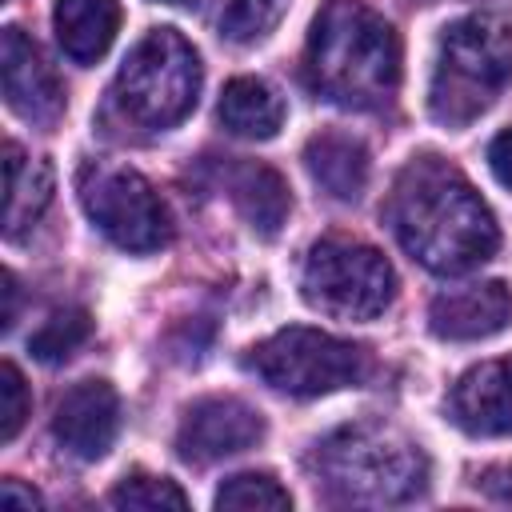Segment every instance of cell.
Segmentation results:
<instances>
[{
    "label": "cell",
    "mask_w": 512,
    "mask_h": 512,
    "mask_svg": "<svg viewBox=\"0 0 512 512\" xmlns=\"http://www.w3.org/2000/svg\"><path fill=\"white\" fill-rule=\"evenodd\" d=\"M388 224L404 252L428 272L460 276L484 264L496 244V220L460 168L440 156H412L388 196Z\"/></svg>",
    "instance_id": "1"
},
{
    "label": "cell",
    "mask_w": 512,
    "mask_h": 512,
    "mask_svg": "<svg viewBox=\"0 0 512 512\" xmlns=\"http://www.w3.org/2000/svg\"><path fill=\"white\" fill-rule=\"evenodd\" d=\"M312 88L340 108H380L400 84L396 28L360 0H328L304 48Z\"/></svg>",
    "instance_id": "2"
},
{
    "label": "cell",
    "mask_w": 512,
    "mask_h": 512,
    "mask_svg": "<svg viewBox=\"0 0 512 512\" xmlns=\"http://www.w3.org/2000/svg\"><path fill=\"white\" fill-rule=\"evenodd\" d=\"M316 472L340 504H404L424 492L420 444L384 424H348L316 444Z\"/></svg>",
    "instance_id": "3"
},
{
    "label": "cell",
    "mask_w": 512,
    "mask_h": 512,
    "mask_svg": "<svg viewBox=\"0 0 512 512\" xmlns=\"http://www.w3.org/2000/svg\"><path fill=\"white\" fill-rule=\"evenodd\" d=\"M512 80V24L500 16H464L444 28L428 88V108L440 124L464 128L496 104Z\"/></svg>",
    "instance_id": "4"
},
{
    "label": "cell",
    "mask_w": 512,
    "mask_h": 512,
    "mask_svg": "<svg viewBox=\"0 0 512 512\" xmlns=\"http://www.w3.org/2000/svg\"><path fill=\"white\" fill-rule=\"evenodd\" d=\"M200 56L176 28H152L120 64L112 100L140 128L180 124L200 96Z\"/></svg>",
    "instance_id": "5"
},
{
    "label": "cell",
    "mask_w": 512,
    "mask_h": 512,
    "mask_svg": "<svg viewBox=\"0 0 512 512\" xmlns=\"http://www.w3.org/2000/svg\"><path fill=\"white\" fill-rule=\"evenodd\" d=\"M244 368L256 372L268 388L288 392V396H324L348 384H360L372 368L368 348L340 340L320 328H280L268 340H260L248 356Z\"/></svg>",
    "instance_id": "6"
},
{
    "label": "cell",
    "mask_w": 512,
    "mask_h": 512,
    "mask_svg": "<svg viewBox=\"0 0 512 512\" xmlns=\"http://www.w3.org/2000/svg\"><path fill=\"white\" fill-rule=\"evenodd\" d=\"M304 300L336 320H372L380 316L396 296V272L364 240L348 236H324L308 248L304 272H300Z\"/></svg>",
    "instance_id": "7"
},
{
    "label": "cell",
    "mask_w": 512,
    "mask_h": 512,
    "mask_svg": "<svg viewBox=\"0 0 512 512\" xmlns=\"http://www.w3.org/2000/svg\"><path fill=\"white\" fill-rule=\"evenodd\" d=\"M80 204L92 224L124 252H156L172 236V220L156 188L116 164H84L80 168Z\"/></svg>",
    "instance_id": "8"
},
{
    "label": "cell",
    "mask_w": 512,
    "mask_h": 512,
    "mask_svg": "<svg viewBox=\"0 0 512 512\" xmlns=\"http://www.w3.org/2000/svg\"><path fill=\"white\" fill-rule=\"evenodd\" d=\"M264 436V416L240 396H204L196 400L176 432V452L188 464H212L252 448Z\"/></svg>",
    "instance_id": "9"
},
{
    "label": "cell",
    "mask_w": 512,
    "mask_h": 512,
    "mask_svg": "<svg viewBox=\"0 0 512 512\" xmlns=\"http://www.w3.org/2000/svg\"><path fill=\"white\" fill-rule=\"evenodd\" d=\"M0 84L8 108L28 124H52L64 112V84L56 68L20 28L0 32Z\"/></svg>",
    "instance_id": "10"
},
{
    "label": "cell",
    "mask_w": 512,
    "mask_h": 512,
    "mask_svg": "<svg viewBox=\"0 0 512 512\" xmlns=\"http://www.w3.org/2000/svg\"><path fill=\"white\" fill-rule=\"evenodd\" d=\"M120 432V396L108 380L72 384L52 412V436L80 460H100Z\"/></svg>",
    "instance_id": "11"
},
{
    "label": "cell",
    "mask_w": 512,
    "mask_h": 512,
    "mask_svg": "<svg viewBox=\"0 0 512 512\" xmlns=\"http://www.w3.org/2000/svg\"><path fill=\"white\" fill-rule=\"evenodd\" d=\"M448 412L472 436H512V356L468 368L448 396Z\"/></svg>",
    "instance_id": "12"
},
{
    "label": "cell",
    "mask_w": 512,
    "mask_h": 512,
    "mask_svg": "<svg viewBox=\"0 0 512 512\" xmlns=\"http://www.w3.org/2000/svg\"><path fill=\"white\" fill-rule=\"evenodd\" d=\"M512 320V292L504 280L448 288L428 308V328L440 340H488Z\"/></svg>",
    "instance_id": "13"
},
{
    "label": "cell",
    "mask_w": 512,
    "mask_h": 512,
    "mask_svg": "<svg viewBox=\"0 0 512 512\" xmlns=\"http://www.w3.org/2000/svg\"><path fill=\"white\" fill-rule=\"evenodd\" d=\"M52 28L68 60L96 64L116 40L120 4L116 0H56Z\"/></svg>",
    "instance_id": "14"
},
{
    "label": "cell",
    "mask_w": 512,
    "mask_h": 512,
    "mask_svg": "<svg viewBox=\"0 0 512 512\" xmlns=\"http://www.w3.org/2000/svg\"><path fill=\"white\" fill-rule=\"evenodd\" d=\"M304 168L332 200H360L368 184V148L356 136L320 132L304 144Z\"/></svg>",
    "instance_id": "15"
},
{
    "label": "cell",
    "mask_w": 512,
    "mask_h": 512,
    "mask_svg": "<svg viewBox=\"0 0 512 512\" xmlns=\"http://www.w3.org/2000/svg\"><path fill=\"white\" fill-rule=\"evenodd\" d=\"M220 124L244 140H272L284 124V100L256 76H236L220 92Z\"/></svg>",
    "instance_id": "16"
},
{
    "label": "cell",
    "mask_w": 512,
    "mask_h": 512,
    "mask_svg": "<svg viewBox=\"0 0 512 512\" xmlns=\"http://www.w3.org/2000/svg\"><path fill=\"white\" fill-rule=\"evenodd\" d=\"M52 200L48 160H24L20 144H4V232L20 236Z\"/></svg>",
    "instance_id": "17"
},
{
    "label": "cell",
    "mask_w": 512,
    "mask_h": 512,
    "mask_svg": "<svg viewBox=\"0 0 512 512\" xmlns=\"http://www.w3.org/2000/svg\"><path fill=\"white\" fill-rule=\"evenodd\" d=\"M232 188V200L240 208V216L252 224V232L260 236H276L280 224L288 220L292 212V196H288V184L280 172L264 168V164H244L232 172L228 180Z\"/></svg>",
    "instance_id": "18"
},
{
    "label": "cell",
    "mask_w": 512,
    "mask_h": 512,
    "mask_svg": "<svg viewBox=\"0 0 512 512\" xmlns=\"http://www.w3.org/2000/svg\"><path fill=\"white\" fill-rule=\"evenodd\" d=\"M92 336V316L84 308H60L52 312L32 336H28V352L40 360V364H60L68 360L80 344H88Z\"/></svg>",
    "instance_id": "19"
},
{
    "label": "cell",
    "mask_w": 512,
    "mask_h": 512,
    "mask_svg": "<svg viewBox=\"0 0 512 512\" xmlns=\"http://www.w3.org/2000/svg\"><path fill=\"white\" fill-rule=\"evenodd\" d=\"M216 508L220 512H288L292 496L268 472H240V476H228L220 484Z\"/></svg>",
    "instance_id": "20"
},
{
    "label": "cell",
    "mask_w": 512,
    "mask_h": 512,
    "mask_svg": "<svg viewBox=\"0 0 512 512\" xmlns=\"http://www.w3.org/2000/svg\"><path fill=\"white\" fill-rule=\"evenodd\" d=\"M108 504H112V508H140V512H164V508L184 512V508H188V496H184V488H180L176 480H168V476L132 472V476H124V480L112 488Z\"/></svg>",
    "instance_id": "21"
},
{
    "label": "cell",
    "mask_w": 512,
    "mask_h": 512,
    "mask_svg": "<svg viewBox=\"0 0 512 512\" xmlns=\"http://www.w3.org/2000/svg\"><path fill=\"white\" fill-rule=\"evenodd\" d=\"M284 12H288V0H228L220 12V36L232 44H252L268 36Z\"/></svg>",
    "instance_id": "22"
},
{
    "label": "cell",
    "mask_w": 512,
    "mask_h": 512,
    "mask_svg": "<svg viewBox=\"0 0 512 512\" xmlns=\"http://www.w3.org/2000/svg\"><path fill=\"white\" fill-rule=\"evenodd\" d=\"M28 384H24V376H20V368L12 364V360H4L0 364V440L8 444V440H16V432H20V424L28 420Z\"/></svg>",
    "instance_id": "23"
},
{
    "label": "cell",
    "mask_w": 512,
    "mask_h": 512,
    "mask_svg": "<svg viewBox=\"0 0 512 512\" xmlns=\"http://www.w3.org/2000/svg\"><path fill=\"white\" fill-rule=\"evenodd\" d=\"M476 488H480L484 496H492V500H504V504H512V464H496V468H484V472L476 476Z\"/></svg>",
    "instance_id": "24"
},
{
    "label": "cell",
    "mask_w": 512,
    "mask_h": 512,
    "mask_svg": "<svg viewBox=\"0 0 512 512\" xmlns=\"http://www.w3.org/2000/svg\"><path fill=\"white\" fill-rule=\"evenodd\" d=\"M488 164H492V176L512 188V128H504L492 144H488Z\"/></svg>",
    "instance_id": "25"
},
{
    "label": "cell",
    "mask_w": 512,
    "mask_h": 512,
    "mask_svg": "<svg viewBox=\"0 0 512 512\" xmlns=\"http://www.w3.org/2000/svg\"><path fill=\"white\" fill-rule=\"evenodd\" d=\"M0 504L4 508H28L32 512V508H40V492H32V488H24L20 480L8 476V480H0Z\"/></svg>",
    "instance_id": "26"
},
{
    "label": "cell",
    "mask_w": 512,
    "mask_h": 512,
    "mask_svg": "<svg viewBox=\"0 0 512 512\" xmlns=\"http://www.w3.org/2000/svg\"><path fill=\"white\" fill-rule=\"evenodd\" d=\"M0 280H4V332H8L16 324V276L4 272Z\"/></svg>",
    "instance_id": "27"
},
{
    "label": "cell",
    "mask_w": 512,
    "mask_h": 512,
    "mask_svg": "<svg viewBox=\"0 0 512 512\" xmlns=\"http://www.w3.org/2000/svg\"><path fill=\"white\" fill-rule=\"evenodd\" d=\"M164 4H196V0H164Z\"/></svg>",
    "instance_id": "28"
}]
</instances>
